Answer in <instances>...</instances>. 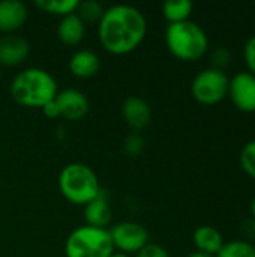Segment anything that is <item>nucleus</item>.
I'll list each match as a JSON object with an SVG mask.
<instances>
[{
	"mask_svg": "<svg viewBox=\"0 0 255 257\" xmlns=\"http://www.w3.org/2000/svg\"><path fill=\"white\" fill-rule=\"evenodd\" d=\"M147 21L143 12L129 5H114L104 11L98 23L102 47L116 56L134 51L144 39Z\"/></svg>",
	"mask_w": 255,
	"mask_h": 257,
	"instance_id": "nucleus-1",
	"label": "nucleus"
},
{
	"mask_svg": "<svg viewBox=\"0 0 255 257\" xmlns=\"http://www.w3.org/2000/svg\"><path fill=\"white\" fill-rule=\"evenodd\" d=\"M243 57H245V62H246L248 68L255 75V35L246 41L245 48H243Z\"/></svg>",
	"mask_w": 255,
	"mask_h": 257,
	"instance_id": "nucleus-24",
	"label": "nucleus"
},
{
	"mask_svg": "<svg viewBox=\"0 0 255 257\" xmlns=\"http://www.w3.org/2000/svg\"><path fill=\"white\" fill-rule=\"evenodd\" d=\"M110 257H131L129 254H125V253H113Z\"/></svg>",
	"mask_w": 255,
	"mask_h": 257,
	"instance_id": "nucleus-28",
	"label": "nucleus"
},
{
	"mask_svg": "<svg viewBox=\"0 0 255 257\" xmlns=\"http://www.w3.org/2000/svg\"><path fill=\"white\" fill-rule=\"evenodd\" d=\"M111 208L107 200V194L101 190L98 197H95L92 202H89L84 206V220L86 226L105 229L111 221Z\"/></svg>",
	"mask_w": 255,
	"mask_h": 257,
	"instance_id": "nucleus-13",
	"label": "nucleus"
},
{
	"mask_svg": "<svg viewBox=\"0 0 255 257\" xmlns=\"http://www.w3.org/2000/svg\"><path fill=\"white\" fill-rule=\"evenodd\" d=\"M65 253L66 257H110L114 253L110 230L81 226L68 236Z\"/></svg>",
	"mask_w": 255,
	"mask_h": 257,
	"instance_id": "nucleus-5",
	"label": "nucleus"
},
{
	"mask_svg": "<svg viewBox=\"0 0 255 257\" xmlns=\"http://www.w3.org/2000/svg\"><path fill=\"white\" fill-rule=\"evenodd\" d=\"M59 190L68 202L84 206L101 193L96 173L81 163L68 164L60 172Z\"/></svg>",
	"mask_w": 255,
	"mask_h": 257,
	"instance_id": "nucleus-4",
	"label": "nucleus"
},
{
	"mask_svg": "<svg viewBox=\"0 0 255 257\" xmlns=\"http://www.w3.org/2000/svg\"><path fill=\"white\" fill-rule=\"evenodd\" d=\"M57 95L54 77L42 68H27L11 83V96L20 105L42 108Z\"/></svg>",
	"mask_w": 255,
	"mask_h": 257,
	"instance_id": "nucleus-2",
	"label": "nucleus"
},
{
	"mask_svg": "<svg viewBox=\"0 0 255 257\" xmlns=\"http://www.w3.org/2000/svg\"><path fill=\"white\" fill-rule=\"evenodd\" d=\"M192 8L194 5L189 0H168L162 5V12L165 20L173 24L186 21L192 12Z\"/></svg>",
	"mask_w": 255,
	"mask_h": 257,
	"instance_id": "nucleus-17",
	"label": "nucleus"
},
{
	"mask_svg": "<svg viewBox=\"0 0 255 257\" xmlns=\"http://www.w3.org/2000/svg\"><path fill=\"white\" fill-rule=\"evenodd\" d=\"M86 33V24L78 18L77 14L62 17L57 26V36L66 45H78Z\"/></svg>",
	"mask_w": 255,
	"mask_h": 257,
	"instance_id": "nucleus-16",
	"label": "nucleus"
},
{
	"mask_svg": "<svg viewBox=\"0 0 255 257\" xmlns=\"http://www.w3.org/2000/svg\"><path fill=\"white\" fill-rule=\"evenodd\" d=\"M99 57L92 50H80L69 60V71L74 77L78 78L93 77L99 71Z\"/></svg>",
	"mask_w": 255,
	"mask_h": 257,
	"instance_id": "nucleus-14",
	"label": "nucleus"
},
{
	"mask_svg": "<svg viewBox=\"0 0 255 257\" xmlns=\"http://www.w3.org/2000/svg\"><path fill=\"white\" fill-rule=\"evenodd\" d=\"M29 42L20 35L9 33L0 38V65L3 66H17L23 63L29 56Z\"/></svg>",
	"mask_w": 255,
	"mask_h": 257,
	"instance_id": "nucleus-11",
	"label": "nucleus"
},
{
	"mask_svg": "<svg viewBox=\"0 0 255 257\" xmlns=\"http://www.w3.org/2000/svg\"><path fill=\"white\" fill-rule=\"evenodd\" d=\"M228 83L230 80L224 71L209 68L195 75L191 84V92L195 101L212 105L225 98L228 93Z\"/></svg>",
	"mask_w": 255,
	"mask_h": 257,
	"instance_id": "nucleus-6",
	"label": "nucleus"
},
{
	"mask_svg": "<svg viewBox=\"0 0 255 257\" xmlns=\"http://www.w3.org/2000/svg\"><path fill=\"white\" fill-rule=\"evenodd\" d=\"M240 164L249 176L255 178V140L243 146L240 152Z\"/></svg>",
	"mask_w": 255,
	"mask_h": 257,
	"instance_id": "nucleus-21",
	"label": "nucleus"
},
{
	"mask_svg": "<svg viewBox=\"0 0 255 257\" xmlns=\"http://www.w3.org/2000/svg\"><path fill=\"white\" fill-rule=\"evenodd\" d=\"M122 116L134 131L144 130L152 120L150 105L140 96H128L122 104Z\"/></svg>",
	"mask_w": 255,
	"mask_h": 257,
	"instance_id": "nucleus-10",
	"label": "nucleus"
},
{
	"mask_svg": "<svg viewBox=\"0 0 255 257\" xmlns=\"http://www.w3.org/2000/svg\"><path fill=\"white\" fill-rule=\"evenodd\" d=\"M188 257H213V256H209V254H204V253H200V251H197V253H192V254H189Z\"/></svg>",
	"mask_w": 255,
	"mask_h": 257,
	"instance_id": "nucleus-27",
	"label": "nucleus"
},
{
	"mask_svg": "<svg viewBox=\"0 0 255 257\" xmlns=\"http://www.w3.org/2000/svg\"><path fill=\"white\" fill-rule=\"evenodd\" d=\"M35 5L44 12L66 17V15L75 14L78 0H36Z\"/></svg>",
	"mask_w": 255,
	"mask_h": 257,
	"instance_id": "nucleus-18",
	"label": "nucleus"
},
{
	"mask_svg": "<svg viewBox=\"0 0 255 257\" xmlns=\"http://www.w3.org/2000/svg\"><path fill=\"white\" fill-rule=\"evenodd\" d=\"M27 20V8L20 0L0 2V32L5 35L14 33Z\"/></svg>",
	"mask_w": 255,
	"mask_h": 257,
	"instance_id": "nucleus-12",
	"label": "nucleus"
},
{
	"mask_svg": "<svg viewBox=\"0 0 255 257\" xmlns=\"http://www.w3.org/2000/svg\"><path fill=\"white\" fill-rule=\"evenodd\" d=\"M123 149L129 157H138L144 149V139L138 133H132L126 137Z\"/></svg>",
	"mask_w": 255,
	"mask_h": 257,
	"instance_id": "nucleus-23",
	"label": "nucleus"
},
{
	"mask_svg": "<svg viewBox=\"0 0 255 257\" xmlns=\"http://www.w3.org/2000/svg\"><path fill=\"white\" fill-rule=\"evenodd\" d=\"M194 244L200 253L216 256V253L224 245V238L221 232L212 226H200L194 232Z\"/></svg>",
	"mask_w": 255,
	"mask_h": 257,
	"instance_id": "nucleus-15",
	"label": "nucleus"
},
{
	"mask_svg": "<svg viewBox=\"0 0 255 257\" xmlns=\"http://www.w3.org/2000/svg\"><path fill=\"white\" fill-rule=\"evenodd\" d=\"M210 62H212V68L213 69H219L222 71L224 68H227L231 62V51L227 47H216L212 54H210Z\"/></svg>",
	"mask_w": 255,
	"mask_h": 257,
	"instance_id": "nucleus-22",
	"label": "nucleus"
},
{
	"mask_svg": "<svg viewBox=\"0 0 255 257\" xmlns=\"http://www.w3.org/2000/svg\"><path fill=\"white\" fill-rule=\"evenodd\" d=\"M42 110H44V114H45L47 117H50V119L60 117L59 107H57V104H56V98H54L53 101H50L48 104H45V105L42 107Z\"/></svg>",
	"mask_w": 255,
	"mask_h": 257,
	"instance_id": "nucleus-26",
	"label": "nucleus"
},
{
	"mask_svg": "<svg viewBox=\"0 0 255 257\" xmlns=\"http://www.w3.org/2000/svg\"><path fill=\"white\" fill-rule=\"evenodd\" d=\"M110 236L114 248H117L119 253L125 254H137L149 244L147 229L134 221H123L116 224L110 230Z\"/></svg>",
	"mask_w": 255,
	"mask_h": 257,
	"instance_id": "nucleus-7",
	"label": "nucleus"
},
{
	"mask_svg": "<svg viewBox=\"0 0 255 257\" xmlns=\"http://www.w3.org/2000/svg\"><path fill=\"white\" fill-rule=\"evenodd\" d=\"M165 44L173 56L186 62L198 60L209 48L206 32L197 23L189 20L168 24L165 32Z\"/></svg>",
	"mask_w": 255,
	"mask_h": 257,
	"instance_id": "nucleus-3",
	"label": "nucleus"
},
{
	"mask_svg": "<svg viewBox=\"0 0 255 257\" xmlns=\"http://www.w3.org/2000/svg\"><path fill=\"white\" fill-rule=\"evenodd\" d=\"M104 8L101 3L96 0H86V2H78L75 14L84 24H96L101 21L104 15Z\"/></svg>",
	"mask_w": 255,
	"mask_h": 257,
	"instance_id": "nucleus-19",
	"label": "nucleus"
},
{
	"mask_svg": "<svg viewBox=\"0 0 255 257\" xmlns=\"http://www.w3.org/2000/svg\"><path fill=\"white\" fill-rule=\"evenodd\" d=\"M215 257H255V247L248 241L224 242Z\"/></svg>",
	"mask_w": 255,
	"mask_h": 257,
	"instance_id": "nucleus-20",
	"label": "nucleus"
},
{
	"mask_svg": "<svg viewBox=\"0 0 255 257\" xmlns=\"http://www.w3.org/2000/svg\"><path fill=\"white\" fill-rule=\"evenodd\" d=\"M251 211H252V217H254L255 220V197L252 199V203H251Z\"/></svg>",
	"mask_w": 255,
	"mask_h": 257,
	"instance_id": "nucleus-29",
	"label": "nucleus"
},
{
	"mask_svg": "<svg viewBox=\"0 0 255 257\" xmlns=\"http://www.w3.org/2000/svg\"><path fill=\"white\" fill-rule=\"evenodd\" d=\"M228 93L233 104L246 113L255 111V75L239 72L228 83Z\"/></svg>",
	"mask_w": 255,
	"mask_h": 257,
	"instance_id": "nucleus-8",
	"label": "nucleus"
},
{
	"mask_svg": "<svg viewBox=\"0 0 255 257\" xmlns=\"http://www.w3.org/2000/svg\"><path fill=\"white\" fill-rule=\"evenodd\" d=\"M56 104L59 107L60 116L68 120H80L89 111L87 96L77 89H65L57 92Z\"/></svg>",
	"mask_w": 255,
	"mask_h": 257,
	"instance_id": "nucleus-9",
	"label": "nucleus"
},
{
	"mask_svg": "<svg viewBox=\"0 0 255 257\" xmlns=\"http://www.w3.org/2000/svg\"><path fill=\"white\" fill-rule=\"evenodd\" d=\"M137 257H170V253L156 244H147L143 250L137 253Z\"/></svg>",
	"mask_w": 255,
	"mask_h": 257,
	"instance_id": "nucleus-25",
	"label": "nucleus"
}]
</instances>
